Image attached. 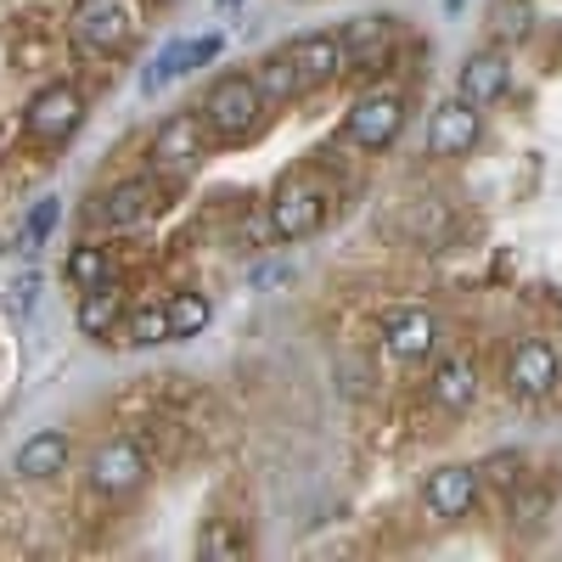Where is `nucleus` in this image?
<instances>
[{
  "label": "nucleus",
  "mask_w": 562,
  "mask_h": 562,
  "mask_svg": "<svg viewBox=\"0 0 562 562\" xmlns=\"http://www.w3.org/2000/svg\"><path fill=\"white\" fill-rule=\"evenodd\" d=\"M198 108H203V119H209L220 147H248V140H259L265 124L276 119V108L265 102L254 68H220L203 85V102Z\"/></svg>",
  "instance_id": "obj_1"
},
{
  "label": "nucleus",
  "mask_w": 562,
  "mask_h": 562,
  "mask_svg": "<svg viewBox=\"0 0 562 562\" xmlns=\"http://www.w3.org/2000/svg\"><path fill=\"white\" fill-rule=\"evenodd\" d=\"M79 473H85V490L97 501L124 506V501H135L140 490L153 484V456H147V445H140L135 434H102L97 445L85 450Z\"/></svg>",
  "instance_id": "obj_2"
},
{
  "label": "nucleus",
  "mask_w": 562,
  "mask_h": 562,
  "mask_svg": "<svg viewBox=\"0 0 562 562\" xmlns=\"http://www.w3.org/2000/svg\"><path fill=\"white\" fill-rule=\"evenodd\" d=\"M214 130L203 119V108H180V113H164L147 135V169L158 180H192L209 158H214Z\"/></svg>",
  "instance_id": "obj_3"
},
{
  "label": "nucleus",
  "mask_w": 562,
  "mask_h": 562,
  "mask_svg": "<svg viewBox=\"0 0 562 562\" xmlns=\"http://www.w3.org/2000/svg\"><path fill=\"white\" fill-rule=\"evenodd\" d=\"M326 220H333V192H326L321 180H310V175H288L270 192V203H265V231L276 243H288V248L321 237Z\"/></svg>",
  "instance_id": "obj_4"
},
{
  "label": "nucleus",
  "mask_w": 562,
  "mask_h": 562,
  "mask_svg": "<svg viewBox=\"0 0 562 562\" xmlns=\"http://www.w3.org/2000/svg\"><path fill=\"white\" fill-rule=\"evenodd\" d=\"M164 186H169V180H158L153 169L124 175V180H113V186H97V192H90V203H85V220L97 225L102 237L140 231V225L164 209Z\"/></svg>",
  "instance_id": "obj_5"
},
{
  "label": "nucleus",
  "mask_w": 562,
  "mask_h": 562,
  "mask_svg": "<svg viewBox=\"0 0 562 562\" xmlns=\"http://www.w3.org/2000/svg\"><path fill=\"white\" fill-rule=\"evenodd\" d=\"M411 124V97L400 85H366L344 113V140L355 153H389Z\"/></svg>",
  "instance_id": "obj_6"
},
{
  "label": "nucleus",
  "mask_w": 562,
  "mask_h": 562,
  "mask_svg": "<svg viewBox=\"0 0 562 562\" xmlns=\"http://www.w3.org/2000/svg\"><path fill=\"white\" fill-rule=\"evenodd\" d=\"M68 29L79 40V52L124 57L130 45L140 40V29H147V7H140V0H79Z\"/></svg>",
  "instance_id": "obj_7"
},
{
  "label": "nucleus",
  "mask_w": 562,
  "mask_h": 562,
  "mask_svg": "<svg viewBox=\"0 0 562 562\" xmlns=\"http://www.w3.org/2000/svg\"><path fill=\"white\" fill-rule=\"evenodd\" d=\"M85 124H90V97H85V85H74V79L40 85L34 97L23 102V135L40 140V147H68Z\"/></svg>",
  "instance_id": "obj_8"
},
{
  "label": "nucleus",
  "mask_w": 562,
  "mask_h": 562,
  "mask_svg": "<svg viewBox=\"0 0 562 562\" xmlns=\"http://www.w3.org/2000/svg\"><path fill=\"white\" fill-rule=\"evenodd\" d=\"M378 338H383L389 360L422 366V360H434L439 344H445V315L434 304H389L378 315Z\"/></svg>",
  "instance_id": "obj_9"
},
{
  "label": "nucleus",
  "mask_w": 562,
  "mask_h": 562,
  "mask_svg": "<svg viewBox=\"0 0 562 562\" xmlns=\"http://www.w3.org/2000/svg\"><path fill=\"white\" fill-rule=\"evenodd\" d=\"M501 383L518 405H546L557 389H562V355L551 338H518L506 349V366H501Z\"/></svg>",
  "instance_id": "obj_10"
},
{
  "label": "nucleus",
  "mask_w": 562,
  "mask_h": 562,
  "mask_svg": "<svg viewBox=\"0 0 562 562\" xmlns=\"http://www.w3.org/2000/svg\"><path fill=\"white\" fill-rule=\"evenodd\" d=\"M484 501V473L473 461H445L434 467L428 479H422V512L439 524H461V518H473Z\"/></svg>",
  "instance_id": "obj_11"
},
{
  "label": "nucleus",
  "mask_w": 562,
  "mask_h": 562,
  "mask_svg": "<svg viewBox=\"0 0 562 562\" xmlns=\"http://www.w3.org/2000/svg\"><path fill=\"white\" fill-rule=\"evenodd\" d=\"M512 74H518V68H512V52L490 40V45H479V52L461 57V68H456V97L490 113L495 102L512 97Z\"/></svg>",
  "instance_id": "obj_12"
},
{
  "label": "nucleus",
  "mask_w": 562,
  "mask_h": 562,
  "mask_svg": "<svg viewBox=\"0 0 562 562\" xmlns=\"http://www.w3.org/2000/svg\"><path fill=\"white\" fill-rule=\"evenodd\" d=\"M484 140V108H473V102H461V97H450V102H439L434 113H428V135H422V153L428 158H467Z\"/></svg>",
  "instance_id": "obj_13"
},
{
  "label": "nucleus",
  "mask_w": 562,
  "mask_h": 562,
  "mask_svg": "<svg viewBox=\"0 0 562 562\" xmlns=\"http://www.w3.org/2000/svg\"><path fill=\"white\" fill-rule=\"evenodd\" d=\"M79 461V445L68 428H34L18 450H12V473L23 484H57L68 479V467Z\"/></svg>",
  "instance_id": "obj_14"
},
{
  "label": "nucleus",
  "mask_w": 562,
  "mask_h": 562,
  "mask_svg": "<svg viewBox=\"0 0 562 562\" xmlns=\"http://www.w3.org/2000/svg\"><path fill=\"white\" fill-rule=\"evenodd\" d=\"M288 52H293V63H299V74H304L310 90H321V85H333V79L355 74L349 45H344V29H304V34L288 40Z\"/></svg>",
  "instance_id": "obj_15"
},
{
  "label": "nucleus",
  "mask_w": 562,
  "mask_h": 562,
  "mask_svg": "<svg viewBox=\"0 0 562 562\" xmlns=\"http://www.w3.org/2000/svg\"><path fill=\"white\" fill-rule=\"evenodd\" d=\"M484 394V371L473 355H439L434 371H428V405L445 411V416H467Z\"/></svg>",
  "instance_id": "obj_16"
},
{
  "label": "nucleus",
  "mask_w": 562,
  "mask_h": 562,
  "mask_svg": "<svg viewBox=\"0 0 562 562\" xmlns=\"http://www.w3.org/2000/svg\"><path fill=\"white\" fill-rule=\"evenodd\" d=\"M124 315H130V299H124L119 281L79 293V304H74V326H79V338H90V344H113L124 333Z\"/></svg>",
  "instance_id": "obj_17"
},
{
  "label": "nucleus",
  "mask_w": 562,
  "mask_h": 562,
  "mask_svg": "<svg viewBox=\"0 0 562 562\" xmlns=\"http://www.w3.org/2000/svg\"><path fill=\"white\" fill-rule=\"evenodd\" d=\"M63 281L74 293H90V288H108V281H119V248L108 237H85L68 248L63 259Z\"/></svg>",
  "instance_id": "obj_18"
},
{
  "label": "nucleus",
  "mask_w": 562,
  "mask_h": 562,
  "mask_svg": "<svg viewBox=\"0 0 562 562\" xmlns=\"http://www.w3.org/2000/svg\"><path fill=\"white\" fill-rule=\"evenodd\" d=\"M394 40H400V18L394 12H360V18L344 23V45H349V63L355 68L383 63L394 52Z\"/></svg>",
  "instance_id": "obj_19"
},
{
  "label": "nucleus",
  "mask_w": 562,
  "mask_h": 562,
  "mask_svg": "<svg viewBox=\"0 0 562 562\" xmlns=\"http://www.w3.org/2000/svg\"><path fill=\"white\" fill-rule=\"evenodd\" d=\"M254 79H259L265 102H270L276 113L310 97V85H304V74H299V63H293V52H288V45H276V52H265V57L254 63Z\"/></svg>",
  "instance_id": "obj_20"
},
{
  "label": "nucleus",
  "mask_w": 562,
  "mask_h": 562,
  "mask_svg": "<svg viewBox=\"0 0 562 562\" xmlns=\"http://www.w3.org/2000/svg\"><path fill=\"white\" fill-rule=\"evenodd\" d=\"M169 310V344H186V338H203L209 333V321H214V299L198 293V288H175L164 299Z\"/></svg>",
  "instance_id": "obj_21"
},
{
  "label": "nucleus",
  "mask_w": 562,
  "mask_h": 562,
  "mask_svg": "<svg viewBox=\"0 0 562 562\" xmlns=\"http://www.w3.org/2000/svg\"><path fill=\"white\" fill-rule=\"evenodd\" d=\"M119 344H124V349H158V344H169V310H164V299H140V304H130Z\"/></svg>",
  "instance_id": "obj_22"
},
{
  "label": "nucleus",
  "mask_w": 562,
  "mask_h": 562,
  "mask_svg": "<svg viewBox=\"0 0 562 562\" xmlns=\"http://www.w3.org/2000/svg\"><path fill=\"white\" fill-rule=\"evenodd\" d=\"M535 29H540V12H535V0H495L490 7V40L495 45H524V40H535Z\"/></svg>",
  "instance_id": "obj_23"
},
{
  "label": "nucleus",
  "mask_w": 562,
  "mask_h": 562,
  "mask_svg": "<svg viewBox=\"0 0 562 562\" xmlns=\"http://www.w3.org/2000/svg\"><path fill=\"white\" fill-rule=\"evenodd\" d=\"M57 220H63V198H57V192L34 198V203H29V214H23V225H18V248H23V254H40L45 243H52Z\"/></svg>",
  "instance_id": "obj_24"
},
{
  "label": "nucleus",
  "mask_w": 562,
  "mask_h": 562,
  "mask_svg": "<svg viewBox=\"0 0 562 562\" xmlns=\"http://www.w3.org/2000/svg\"><path fill=\"white\" fill-rule=\"evenodd\" d=\"M546 512H551V490H540V484H518L512 490V506H506V524H512V535H529V529H540L546 524Z\"/></svg>",
  "instance_id": "obj_25"
},
{
  "label": "nucleus",
  "mask_w": 562,
  "mask_h": 562,
  "mask_svg": "<svg viewBox=\"0 0 562 562\" xmlns=\"http://www.w3.org/2000/svg\"><path fill=\"white\" fill-rule=\"evenodd\" d=\"M479 473H484V484H495V490L512 495V490L529 479V456H524V450H495V456L479 461Z\"/></svg>",
  "instance_id": "obj_26"
},
{
  "label": "nucleus",
  "mask_w": 562,
  "mask_h": 562,
  "mask_svg": "<svg viewBox=\"0 0 562 562\" xmlns=\"http://www.w3.org/2000/svg\"><path fill=\"white\" fill-rule=\"evenodd\" d=\"M248 551V535L231 524V518H214L203 535H198V557H214V562H231V557H243Z\"/></svg>",
  "instance_id": "obj_27"
},
{
  "label": "nucleus",
  "mask_w": 562,
  "mask_h": 562,
  "mask_svg": "<svg viewBox=\"0 0 562 562\" xmlns=\"http://www.w3.org/2000/svg\"><path fill=\"white\" fill-rule=\"evenodd\" d=\"M40 288H45V281H40V270H34V265L12 276V288H7V315H12L18 326H29V321H34V310H40Z\"/></svg>",
  "instance_id": "obj_28"
},
{
  "label": "nucleus",
  "mask_w": 562,
  "mask_h": 562,
  "mask_svg": "<svg viewBox=\"0 0 562 562\" xmlns=\"http://www.w3.org/2000/svg\"><path fill=\"white\" fill-rule=\"evenodd\" d=\"M299 281V259H259L248 265V293H281Z\"/></svg>",
  "instance_id": "obj_29"
},
{
  "label": "nucleus",
  "mask_w": 562,
  "mask_h": 562,
  "mask_svg": "<svg viewBox=\"0 0 562 562\" xmlns=\"http://www.w3.org/2000/svg\"><path fill=\"white\" fill-rule=\"evenodd\" d=\"M445 203H434V198H422L416 209H405V231H411V237L416 243H439L445 237Z\"/></svg>",
  "instance_id": "obj_30"
},
{
  "label": "nucleus",
  "mask_w": 562,
  "mask_h": 562,
  "mask_svg": "<svg viewBox=\"0 0 562 562\" xmlns=\"http://www.w3.org/2000/svg\"><path fill=\"white\" fill-rule=\"evenodd\" d=\"M169 85H175V40L158 45V57L140 68V97H158V90H169Z\"/></svg>",
  "instance_id": "obj_31"
},
{
  "label": "nucleus",
  "mask_w": 562,
  "mask_h": 562,
  "mask_svg": "<svg viewBox=\"0 0 562 562\" xmlns=\"http://www.w3.org/2000/svg\"><path fill=\"white\" fill-rule=\"evenodd\" d=\"M214 7H220V12H237V7H248V0H214Z\"/></svg>",
  "instance_id": "obj_32"
},
{
  "label": "nucleus",
  "mask_w": 562,
  "mask_h": 562,
  "mask_svg": "<svg viewBox=\"0 0 562 562\" xmlns=\"http://www.w3.org/2000/svg\"><path fill=\"white\" fill-rule=\"evenodd\" d=\"M467 7V0H445V12H461Z\"/></svg>",
  "instance_id": "obj_33"
},
{
  "label": "nucleus",
  "mask_w": 562,
  "mask_h": 562,
  "mask_svg": "<svg viewBox=\"0 0 562 562\" xmlns=\"http://www.w3.org/2000/svg\"><path fill=\"white\" fill-rule=\"evenodd\" d=\"M293 7H310V0H293Z\"/></svg>",
  "instance_id": "obj_34"
}]
</instances>
